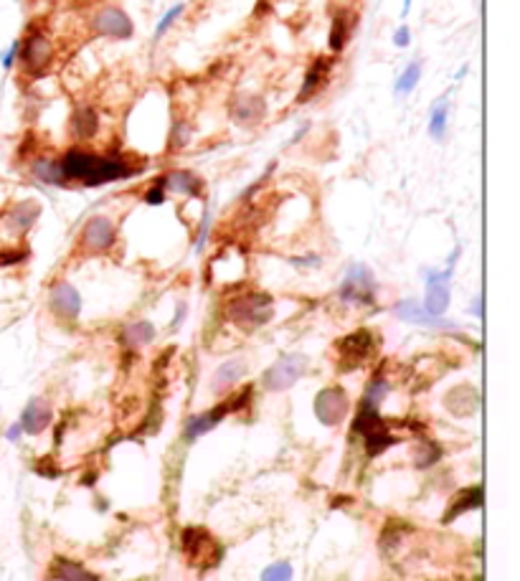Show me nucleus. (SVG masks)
Returning a JSON list of instances; mask_svg holds the SVG:
<instances>
[{"label":"nucleus","mask_w":520,"mask_h":581,"mask_svg":"<svg viewBox=\"0 0 520 581\" xmlns=\"http://www.w3.org/2000/svg\"><path fill=\"white\" fill-rule=\"evenodd\" d=\"M59 163H61L63 178L77 181L81 186H104V183L125 181L134 175L132 165L122 155H99L84 148H69Z\"/></svg>","instance_id":"nucleus-1"},{"label":"nucleus","mask_w":520,"mask_h":581,"mask_svg":"<svg viewBox=\"0 0 520 581\" xmlns=\"http://www.w3.org/2000/svg\"><path fill=\"white\" fill-rule=\"evenodd\" d=\"M272 313H274V302L264 292L239 295L226 307L229 320L241 325V328H261V325H267L272 320Z\"/></svg>","instance_id":"nucleus-2"},{"label":"nucleus","mask_w":520,"mask_h":581,"mask_svg":"<svg viewBox=\"0 0 520 581\" xmlns=\"http://www.w3.org/2000/svg\"><path fill=\"white\" fill-rule=\"evenodd\" d=\"M54 59V43L43 36L41 31H31L21 41V51H18V61L26 77H41L43 69Z\"/></svg>","instance_id":"nucleus-3"},{"label":"nucleus","mask_w":520,"mask_h":581,"mask_svg":"<svg viewBox=\"0 0 520 581\" xmlns=\"http://www.w3.org/2000/svg\"><path fill=\"white\" fill-rule=\"evenodd\" d=\"M459 257V249H454V254L450 257V264L444 272L439 269H429L426 272V302L424 310L434 317H441L450 307V279L454 272V259Z\"/></svg>","instance_id":"nucleus-4"},{"label":"nucleus","mask_w":520,"mask_h":581,"mask_svg":"<svg viewBox=\"0 0 520 581\" xmlns=\"http://www.w3.org/2000/svg\"><path fill=\"white\" fill-rule=\"evenodd\" d=\"M89 31L94 36H102V39H117V41H127L132 39L134 33V23L132 18L127 16L125 10L117 8V6H104L92 16L89 21Z\"/></svg>","instance_id":"nucleus-5"},{"label":"nucleus","mask_w":520,"mask_h":581,"mask_svg":"<svg viewBox=\"0 0 520 581\" xmlns=\"http://www.w3.org/2000/svg\"><path fill=\"white\" fill-rule=\"evenodd\" d=\"M340 299L355 305H373L376 302V277L366 264H353L340 284Z\"/></svg>","instance_id":"nucleus-6"},{"label":"nucleus","mask_w":520,"mask_h":581,"mask_svg":"<svg viewBox=\"0 0 520 581\" xmlns=\"http://www.w3.org/2000/svg\"><path fill=\"white\" fill-rule=\"evenodd\" d=\"M308 355L302 353H292L284 355L274 366H269L267 373H264V386L269 391H284L300 381L305 373H308Z\"/></svg>","instance_id":"nucleus-7"},{"label":"nucleus","mask_w":520,"mask_h":581,"mask_svg":"<svg viewBox=\"0 0 520 581\" xmlns=\"http://www.w3.org/2000/svg\"><path fill=\"white\" fill-rule=\"evenodd\" d=\"M373 351H376V335L366 328L353 330L350 335H346V338L338 343L340 368L343 371L358 368L361 363H366L370 355H373Z\"/></svg>","instance_id":"nucleus-8"},{"label":"nucleus","mask_w":520,"mask_h":581,"mask_svg":"<svg viewBox=\"0 0 520 581\" xmlns=\"http://www.w3.org/2000/svg\"><path fill=\"white\" fill-rule=\"evenodd\" d=\"M183 551L188 553L190 561L196 566H213L219 564L221 558V546L203 528H188L183 533Z\"/></svg>","instance_id":"nucleus-9"},{"label":"nucleus","mask_w":520,"mask_h":581,"mask_svg":"<svg viewBox=\"0 0 520 581\" xmlns=\"http://www.w3.org/2000/svg\"><path fill=\"white\" fill-rule=\"evenodd\" d=\"M348 393L340 386H328L315 396V414L325 426L340 424L348 414Z\"/></svg>","instance_id":"nucleus-10"},{"label":"nucleus","mask_w":520,"mask_h":581,"mask_svg":"<svg viewBox=\"0 0 520 581\" xmlns=\"http://www.w3.org/2000/svg\"><path fill=\"white\" fill-rule=\"evenodd\" d=\"M114 239H117L114 224L110 219H104V216H92L81 228L79 242L87 252H104V249H110L114 244Z\"/></svg>","instance_id":"nucleus-11"},{"label":"nucleus","mask_w":520,"mask_h":581,"mask_svg":"<svg viewBox=\"0 0 520 581\" xmlns=\"http://www.w3.org/2000/svg\"><path fill=\"white\" fill-rule=\"evenodd\" d=\"M229 115L241 127L259 125L267 115V102L259 95H237L229 104Z\"/></svg>","instance_id":"nucleus-12"},{"label":"nucleus","mask_w":520,"mask_h":581,"mask_svg":"<svg viewBox=\"0 0 520 581\" xmlns=\"http://www.w3.org/2000/svg\"><path fill=\"white\" fill-rule=\"evenodd\" d=\"M48 302H51V310H54V315H59L61 320H77L81 313V297L79 292H77V287L69 282H59L51 287V297H48Z\"/></svg>","instance_id":"nucleus-13"},{"label":"nucleus","mask_w":520,"mask_h":581,"mask_svg":"<svg viewBox=\"0 0 520 581\" xmlns=\"http://www.w3.org/2000/svg\"><path fill=\"white\" fill-rule=\"evenodd\" d=\"M332 63H335V59H325V56H320L317 61L310 63L308 74H305V81H302L300 87V95H297V102H310L312 97L320 92V89L328 84V79H330V71H332Z\"/></svg>","instance_id":"nucleus-14"},{"label":"nucleus","mask_w":520,"mask_h":581,"mask_svg":"<svg viewBox=\"0 0 520 581\" xmlns=\"http://www.w3.org/2000/svg\"><path fill=\"white\" fill-rule=\"evenodd\" d=\"M394 313L399 320L414 322V325H426V328H444V330H454L457 325L444 317H434L424 310V305H419L417 299H403L394 307Z\"/></svg>","instance_id":"nucleus-15"},{"label":"nucleus","mask_w":520,"mask_h":581,"mask_svg":"<svg viewBox=\"0 0 520 581\" xmlns=\"http://www.w3.org/2000/svg\"><path fill=\"white\" fill-rule=\"evenodd\" d=\"M160 186L166 193H178V196H201L203 193V181L190 170H170L160 178Z\"/></svg>","instance_id":"nucleus-16"},{"label":"nucleus","mask_w":520,"mask_h":581,"mask_svg":"<svg viewBox=\"0 0 520 581\" xmlns=\"http://www.w3.org/2000/svg\"><path fill=\"white\" fill-rule=\"evenodd\" d=\"M69 127H71V135L77 140H92L99 132V112L94 107H89V104L77 107V110L71 112Z\"/></svg>","instance_id":"nucleus-17"},{"label":"nucleus","mask_w":520,"mask_h":581,"mask_svg":"<svg viewBox=\"0 0 520 581\" xmlns=\"http://www.w3.org/2000/svg\"><path fill=\"white\" fill-rule=\"evenodd\" d=\"M353 26H355V13L348 8H340L335 16H332V23H330V36H328V46H330V51L335 56L346 48L348 39H350V33H353Z\"/></svg>","instance_id":"nucleus-18"},{"label":"nucleus","mask_w":520,"mask_h":581,"mask_svg":"<svg viewBox=\"0 0 520 581\" xmlns=\"http://www.w3.org/2000/svg\"><path fill=\"white\" fill-rule=\"evenodd\" d=\"M39 213H41V206L28 198V201H18V204L10 206V211L6 213V221H8V226L13 228V231L26 234V231L36 224Z\"/></svg>","instance_id":"nucleus-19"},{"label":"nucleus","mask_w":520,"mask_h":581,"mask_svg":"<svg viewBox=\"0 0 520 581\" xmlns=\"http://www.w3.org/2000/svg\"><path fill=\"white\" fill-rule=\"evenodd\" d=\"M51 422V406H48L43 399H31L28 406H26L23 417H21V429L28 434H39L43 432Z\"/></svg>","instance_id":"nucleus-20"},{"label":"nucleus","mask_w":520,"mask_h":581,"mask_svg":"<svg viewBox=\"0 0 520 581\" xmlns=\"http://www.w3.org/2000/svg\"><path fill=\"white\" fill-rule=\"evenodd\" d=\"M31 175L36 181L46 183V186H66V178H63L61 163L56 157L48 155H39L31 160Z\"/></svg>","instance_id":"nucleus-21"},{"label":"nucleus","mask_w":520,"mask_h":581,"mask_svg":"<svg viewBox=\"0 0 520 581\" xmlns=\"http://www.w3.org/2000/svg\"><path fill=\"white\" fill-rule=\"evenodd\" d=\"M447 119H450V95H441L429 110V137L441 142L447 135Z\"/></svg>","instance_id":"nucleus-22"},{"label":"nucleus","mask_w":520,"mask_h":581,"mask_svg":"<svg viewBox=\"0 0 520 581\" xmlns=\"http://www.w3.org/2000/svg\"><path fill=\"white\" fill-rule=\"evenodd\" d=\"M226 414H229V404H221L219 408H213V411H208V414L193 417L188 422V426H186V437H188V440H196V437L206 434L208 429H213V426L219 424V422L226 417Z\"/></svg>","instance_id":"nucleus-23"},{"label":"nucleus","mask_w":520,"mask_h":581,"mask_svg":"<svg viewBox=\"0 0 520 581\" xmlns=\"http://www.w3.org/2000/svg\"><path fill=\"white\" fill-rule=\"evenodd\" d=\"M152 340H155V328H152L148 320H137V322H130L125 330H122V343H125L127 348H142V346H150Z\"/></svg>","instance_id":"nucleus-24"},{"label":"nucleus","mask_w":520,"mask_h":581,"mask_svg":"<svg viewBox=\"0 0 520 581\" xmlns=\"http://www.w3.org/2000/svg\"><path fill=\"white\" fill-rule=\"evenodd\" d=\"M447 406L454 411V414H472L474 406H477V391L472 386H457L447 393Z\"/></svg>","instance_id":"nucleus-25"},{"label":"nucleus","mask_w":520,"mask_h":581,"mask_svg":"<svg viewBox=\"0 0 520 581\" xmlns=\"http://www.w3.org/2000/svg\"><path fill=\"white\" fill-rule=\"evenodd\" d=\"M54 576L61 581H97L94 573H89L84 566L74 564V561H66V558H56Z\"/></svg>","instance_id":"nucleus-26"},{"label":"nucleus","mask_w":520,"mask_h":581,"mask_svg":"<svg viewBox=\"0 0 520 581\" xmlns=\"http://www.w3.org/2000/svg\"><path fill=\"white\" fill-rule=\"evenodd\" d=\"M244 373H246V363L241 361V358H239V361L223 363V366L216 371V376H213V388H229V386L237 384Z\"/></svg>","instance_id":"nucleus-27"},{"label":"nucleus","mask_w":520,"mask_h":581,"mask_svg":"<svg viewBox=\"0 0 520 581\" xmlns=\"http://www.w3.org/2000/svg\"><path fill=\"white\" fill-rule=\"evenodd\" d=\"M419 81H421V61H411L409 66L399 74V79H396V84H394L396 97L411 95V92L419 87Z\"/></svg>","instance_id":"nucleus-28"},{"label":"nucleus","mask_w":520,"mask_h":581,"mask_svg":"<svg viewBox=\"0 0 520 581\" xmlns=\"http://www.w3.org/2000/svg\"><path fill=\"white\" fill-rule=\"evenodd\" d=\"M482 505V487H470V490H465V493L459 495L457 500H454V503H452V511L447 513V523H450L452 518H454V515H457V513H465V511H472V508H480Z\"/></svg>","instance_id":"nucleus-29"},{"label":"nucleus","mask_w":520,"mask_h":581,"mask_svg":"<svg viewBox=\"0 0 520 581\" xmlns=\"http://www.w3.org/2000/svg\"><path fill=\"white\" fill-rule=\"evenodd\" d=\"M183 10H186V3H175L173 8L166 10V16L160 18L158 26H155V36H152V41H160L163 36H166L168 31H170V26H175V21L183 16Z\"/></svg>","instance_id":"nucleus-30"},{"label":"nucleus","mask_w":520,"mask_h":581,"mask_svg":"<svg viewBox=\"0 0 520 581\" xmlns=\"http://www.w3.org/2000/svg\"><path fill=\"white\" fill-rule=\"evenodd\" d=\"M190 140V127L188 122H183V119H178V122H173V130H170V142H168V148L170 150H181L186 148Z\"/></svg>","instance_id":"nucleus-31"},{"label":"nucleus","mask_w":520,"mask_h":581,"mask_svg":"<svg viewBox=\"0 0 520 581\" xmlns=\"http://www.w3.org/2000/svg\"><path fill=\"white\" fill-rule=\"evenodd\" d=\"M261 581H292V566L287 561H277L269 569H264Z\"/></svg>","instance_id":"nucleus-32"},{"label":"nucleus","mask_w":520,"mask_h":581,"mask_svg":"<svg viewBox=\"0 0 520 581\" xmlns=\"http://www.w3.org/2000/svg\"><path fill=\"white\" fill-rule=\"evenodd\" d=\"M386 391H388V384H386V381H383V378L376 376V378H373V381H370V384H368V391H366V396H363V399L370 401V404H376V406H379L381 399L386 396Z\"/></svg>","instance_id":"nucleus-33"},{"label":"nucleus","mask_w":520,"mask_h":581,"mask_svg":"<svg viewBox=\"0 0 520 581\" xmlns=\"http://www.w3.org/2000/svg\"><path fill=\"white\" fill-rule=\"evenodd\" d=\"M26 257H28V252H26V249H6V252H0V267L18 264V262H23Z\"/></svg>","instance_id":"nucleus-34"},{"label":"nucleus","mask_w":520,"mask_h":581,"mask_svg":"<svg viewBox=\"0 0 520 581\" xmlns=\"http://www.w3.org/2000/svg\"><path fill=\"white\" fill-rule=\"evenodd\" d=\"M18 51H21V41H13V43L8 46V51L0 56V63H3V69H6V71H10L13 66H16Z\"/></svg>","instance_id":"nucleus-35"},{"label":"nucleus","mask_w":520,"mask_h":581,"mask_svg":"<svg viewBox=\"0 0 520 581\" xmlns=\"http://www.w3.org/2000/svg\"><path fill=\"white\" fill-rule=\"evenodd\" d=\"M208 231H211V211L206 208V211H203V221H201V231H198V242H196V249H198V252L203 249L206 239H208Z\"/></svg>","instance_id":"nucleus-36"},{"label":"nucleus","mask_w":520,"mask_h":581,"mask_svg":"<svg viewBox=\"0 0 520 581\" xmlns=\"http://www.w3.org/2000/svg\"><path fill=\"white\" fill-rule=\"evenodd\" d=\"M145 204H150V206L166 204V188L160 186V181H158V186H152V188L145 193Z\"/></svg>","instance_id":"nucleus-37"},{"label":"nucleus","mask_w":520,"mask_h":581,"mask_svg":"<svg viewBox=\"0 0 520 581\" xmlns=\"http://www.w3.org/2000/svg\"><path fill=\"white\" fill-rule=\"evenodd\" d=\"M411 43V31H409V26H401L399 31L394 33V46H399V48H406Z\"/></svg>","instance_id":"nucleus-38"},{"label":"nucleus","mask_w":520,"mask_h":581,"mask_svg":"<svg viewBox=\"0 0 520 581\" xmlns=\"http://www.w3.org/2000/svg\"><path fill=\"white\" fill-rule=\"evenodd\" d=\"M183 317H186V305H181V310H178V317L173 320V328H178V325H181Z\"/></svg>","instance_id":"nucleus-39"},{"label":"nucleus","mask_w":520,"mask_h":581,"mask_svg":"<svg viewBox=\"0 0 520 581\" xmlns=\"http://www.w3.org/2000/svg\"><path fill=\"white\" fill-rule=\"evenodd\" d=\"M18 434H21V424H16L13 429L8 432V440H18Z\"/></svg>","instance_id":"nucleus-40"},{"label":"nucleus","mask_w":520,"mask_h":581,"mask_svg":"<svg viewBox=\"0 0 520 581\" xmlns=\"http://www.w3.org/2000/svg\"><path fill=\"white\" fill-rule=\"evenodd\" d=\"M467 74V66H462V71H457V74H454V79H462Z\"/></svg>","instance_id":"nucleus-41"},{"label":"nucleus","mask_w":520,"mask_h":581,"mask_svg":"<svg viewBox=\"0 0 520 581\" xmlns=\"http://www.w3.org/2000/svg\"><path fill=\"white\" fill-rule=\"evenodd\" d=\"M409 8H411V0H403V13H409Z\"/></svg>","instance_id":"nucleus-42"}]
</instances>
